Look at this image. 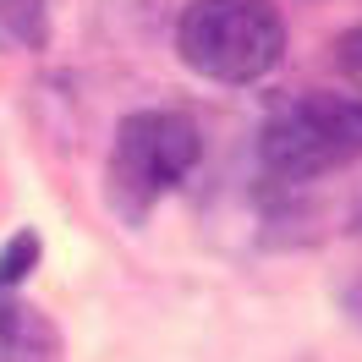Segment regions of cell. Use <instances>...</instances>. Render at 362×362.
I'll use <instances>...</instances> for the list:
<instances>
[{
    "label": "cell",
    "instance_id": "6",
    "mask_svg": "<svg viewBox=\"0 0 362 362\" xmlns=\"http://www.w3.org/2000/svg\"><path fill=\"white\" fill-rule=\"evenodd\" d=\"M39 264V230H17L6 247H0V296L11 291L17 280H28Z\"/></svg>",
    "mask_w": 362,
    "mask_h": 362
},
{
    "label": "cell",
    "instance_id": "1",
    "mask_svg": "<svg viewBox=\"0 0 362 362\" xmlns=\"http://www.w3.org/2000/svg\"><path fill=\"white\" fill-rule=\"evenodd\" d=\"M176 49L209 83H258L286 55V17L274 0H192L176 23Z\"/></svg>",
    "mask_w": 362,
    "mask_h": 362
},
{
    "label": "cell",
    "instance_id": "8",
    "mask_svg": "<svg viewBox=\"0 0 362 362\" xmlns=\"http://www.w3.org/2000/svg\"><path fill=\"white\" fill-rule=\"evenodd\" d=\"M346 313H351V324L362 329V280H357V286H346Z\"/></svg>",
    "mask_w": 362,
    "mask_h": 362
},
{
    "label": "cell",
    "instance_id": "3",
    "mask_svg": "<svg viewBox=\"0 0 362 362\" xmlns=\"http://www.w3.org/2000/svg\"><path fill=\"white\" fill-rule=\"evenodd\" d=\"M204 154L198 127L176 110H137L121 121L110 154V204L121 214L143 220L154 198H165L170 187L187 181V170Z\"/></svg>",
    "mask_w": 362,
    "mask_h": 362
},
{
    "label": "cell",
    "instance_id": "2",
    "mask_svg": "<svg viewBox=\"0 0 362 362\" xmlns=\"http://www.w3.org/2000/svg\"><path fill=\"white\" fill-rule=\"evenodd\" d=\"M258 159L274 181H313L362 159V99L351 93H296L264 121Z\"/></svg>",
    "mask_w": 362,
    "mask_h": 362
},
{
    "label": "cell",
    "instance_id": "4",
    "mask_svg": "<svg viewBox=\"0 0 362 362\" xmlns=\"http://www.w3.org/2000/svg\"><path fill=\"white\" fill-rule=\"evenodd\" d=\"M61 329L28 302H0V362H61Z\"/></svg>",
    "mask_w": 362,
    "mask_h": 362
},
{
    "label": "cell",
    "instance_id": "5",
    "mask_svg": "<svg viewBox=\"0 0 362 362\" xmlns=\"http://www.w3.org/2000/svg\"><path fill=\"white\" fill-rule=\"evenodd\" d=\"M49 6L45 0H0V55L6 49H45Z\"/></svg>",
    "mask_w": 362,
    "mask_h": 362
},
{
    "label": "cell",
    "instance_id": "7",
    "mask_svg": "<svg viewBox=\"0 0 362 362\" xmlns=\"http://www.w3.org/2000/svg\"><path fill=\"white\" fill-rule=\"evenodd\" d=\"M340 61H346L351 71H362V28H351V33L340 39Z\"/></svg>",
    "mask_w": 362,
    "mask_h": 362
}]
</instances>
